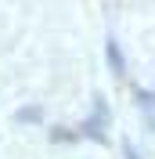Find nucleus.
I'll return each instance as SVG.
<instances>
[{
	"instance_id": "f257e3e1",
	"label": "nucleus",
	"mask_w": 155,
	"mask_h": 159,
	"mask_svg": "<svg viewBox=\"0 0 155 159\" xmlns=\"http://www.w3.org/2000/svg\"><path fill=\"white\" fill-rule=\"evenodd\" d=\"M108 65L116 72H123V54H119V43L116 40H108Z\"/></svg>"
}]
</instances>
